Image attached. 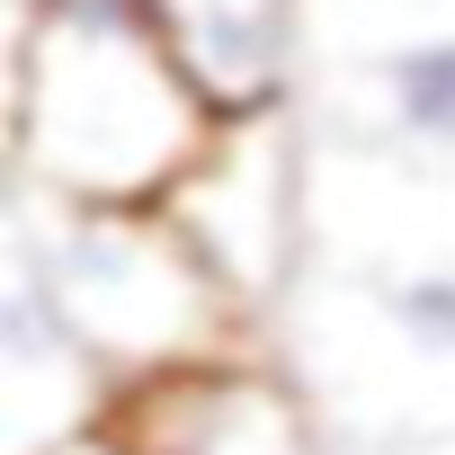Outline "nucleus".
<instances>
[{
	"label": "nucleus",
	"mask_w": 455,
	"mask_h": 455,
	"mask_svg": "<svg viewBox=\"0 0 455 455\" xmlns=\"http://www.w3.org/2000/svg\"><path fill=\"white\" fill-rule=\"evenodd\" d=\"M393 90H402V116H411L419 134H455V45H419V54H402Z\"/></svg>",
	"instance_id": "f257e3e1"
},
{
	"label": "nucleus",
	"mask_w": 455,
	"mask_h": 455,
	"mask_svg": "<svg viewBox=\"0 0 455 455\" xmlns=\"http://www.w3.org/2000/svg\"><path fill=\"white\" fill-rule=\"evenodd\" d=\"M402 313H411V331L455 339V286H411V295H402Z\"/></svg>",
	"instance_id": "f03ea898"
}]
</instances>
